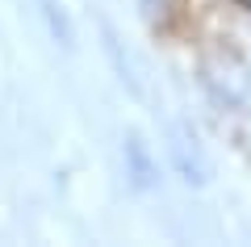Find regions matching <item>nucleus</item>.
<instances>
[{"label": "nucleus", "instance_id": "nucleus-1", "mask_svg": "<svg viewBox=\"0 0 251 247\" xmlns=\"http://www.w3.org/2000/svg\"><path fill=\"white\" fill-rule=\"evenodd\" d=\"M172 159H176V172L188 180V185H205L209 172H214V164H209L205 147L197 142V134H184V130L172 138Z\"/></svg>", "mask_w": 251, "mask_h": 247}, {"label": "nucleus", "instance_id": "nucleus-3", "mask_svg": "<svg viewBox=\"0 0 251 247\" xmlns=\"http://www.w3.org/2000/svg\"><path fill=\"white\" fill-rule=\"evenodd\" d=\"M239 9H243V13H247V17H251V0H239Z\"/></svg>", "mask_w": 251, "mask_h": 247}, {"label": "nucleus", "instance_id": "nucleus-2", "mask_svg": "<svg viewBox=\"0 0 251 247\" xmlns=\"http://www.w3.org/2000/svg\"><path fill=\"white\" fill-rule=\"evenodd\" d=\"M126 164H130V172H134V185H138V189H147V185H151L155 164H151V155L143 151V142H138V138H130V142H126Z\"/></svg>", "mask_w": 251, "mask_h": 247}, {"label": "nucleus", "instance_id": "nucleus-4", "mask_svg": "<svg viewBox=\"0 0 251 247\" xmlns=\"http://www.w3.org/2000/svg\"><path fill=\"white\" fill-rule=\"evenodd\" d=\"M147 4H168V0H147Z\"/></svg>", "mask_w": 251, "mask_h": 247}]
</instances>
